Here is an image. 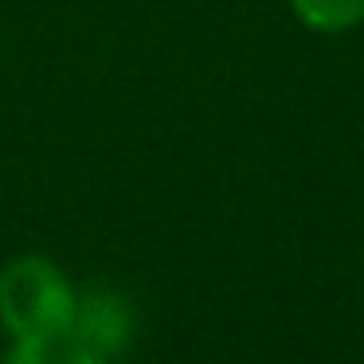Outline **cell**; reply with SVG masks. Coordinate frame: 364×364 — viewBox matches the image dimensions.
<instances>
[{
	"label": "cell",
	"instance_id": "obj_1",
	"mask_svg": "<svg viewBox=\"0 0 364 364\" xmlns=\"http://www.w3.org/2000/svg\"><path fill=\"white\" fill-rule=\"evenodd\" d=\"M75 314V286L55 262L40 255L9 262L0 270V317L16 337L63 341Z\"/></svg>",
	"mask_w": 364,
	"mask_h": 364
},
{
	"label": "cell",
	"instance_id": "obj_2",
	"mask_svg": "<svg viewBox=\"0 0 364 364\" xmlns=\"http://www.w3.org/2000/svg\"><path fill=\"white\" fill-rule=\"evenodd\" d=\"M129 333H134V317H129L126 301L118 294H106V290L75 294V314H71V325H67V337H63L67 345L110 356L129 341Z\"/></svg>",
	"mask_w": 364,
	"mask_h": 364
},
{
	"label": "cell",
	"instance_id": "obj_3",
	"mask_svg": "<svg viewBox=\"0 0 364 364\" xmlns=\"http://www.w3.org/2000/svg\"><path fill=\"white\" fill-rule=\"evenodd\" d=\"M294 12L314 32H345L364 20V0H294Z\"/></svg>",
	"mask_w": 364,
	"mask_h": 364
},
{
	"label": "cell",
	"instance_id": "obj_4",
	"mask_svg": "<svg viewBox=\"0 0 364 364\" xmlns=\"http://www.w3.org/2000/svg\"><path fill=\"white\" fill-rule=\"evenodd\" d=\"M59 341H36V337H16V345L4 353L0 364H55Z\"/></svg>",
	"mask_w": 364,
	"mask_h": 364
},
{
	"label": "cell",
	"instance_id": "obj_5",
	"mask_svg": "<svg viewBox=\"0 0 364 364\" xmlns=\"http://www.w3.org/2000/svg\"><path fill=\"white\" fill-rule=\"evenodd\" d=\"M55 364H110V356H98V353H87V348H75L67 341H59Z\"/></svg>",
	"mask_w": 364,
	"mask_h": 364
}]
</instances>
